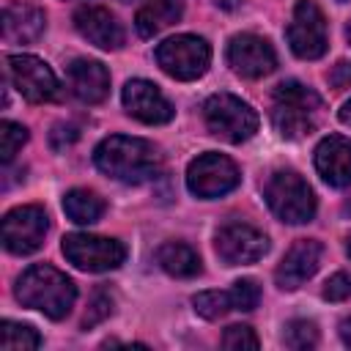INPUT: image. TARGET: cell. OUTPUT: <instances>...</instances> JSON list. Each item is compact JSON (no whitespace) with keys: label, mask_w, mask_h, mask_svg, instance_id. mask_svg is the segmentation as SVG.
<instances>
[{"label":"cell","mask_w":351,"mask_h":351,"mask_svg":"<svg viewBox=\"0 0 351 351\" xmlns=\"http://www.w3.org/2000/svg\"><path fill=\"white\" fill-rule=\"evenodd\" d=\"M241 181L239 176V167L222 156V154H200L197 159L189 162L186 167V186L192 195L203 197V200H211V197H222L228 195L230 189H236Z\"/></svg>","instance_id":"8"},{"label":"cell","mask_w":351,"mask_h":351,"mask_svg":"<svg viewBox=\"0 0 351 351\" xmlns=\"http://www.w3.org/2000/svg\"><path fill=\"white\" fill-rule=\"evenodd\" d=\"M340 337H343V343L351 348V318H346V321L340 324Z\"/></svg>","instance_id":"33"},{"label":"cell","mask_w":351,"mask_h":351,"mask_svg":"<svg viewBox=\"0 0 351 351\" xmlns=\"http://www.w3.org/2000/svg\"><path fill=\"white\" fill-rule=\"evenodd\" d=\"M66 82L69 90L85 104H99L110 93V71L99 60H88V58L71 60L66 69Z\"/></svg>","instance_id":"18"},{"label":"cell","mask_w":351,"mask_h":351,"mask_svg":"<svg viewBox=\"0 0 351 351\" xmlns=\"http://www.w3.org/2000/svg\"><path fill=\"white\" fill-rule=\"evenodd\" d=\"M47 16L30 3H8L3 11V38L11 44H33L41 38Z\"/></svg>","instance_id":"19"},{"label":"cell","mask_w":351,"mask_h":351,"mask_svg":"<svg viewBox=\"0 0 351 351\" xmlns=\"http://www.w3.org/2000/svg\"><path fill=\"white\" fill-rule=\"evenodd\" d=\"M346 38H348V44H351V22L346 25Z\"/></svg>","instance_id":"36"},{"label":"cell","mask_w":351,"mask_h":351,"mask_svg":"<svg viewBox=\"0 0 351 351\" xmlns=\"http://www.w3.org/2000/svg\"><path fill=\"white\" fill-rule=\"evenodd\" d=\"M214 3H217L222 11H236V8L241 5V0H214Z\"/></svg>","instance_id":"34"},{"label":"cell","mask_w":351,"mask_h":351,"mask_svg":"<svg viewBox=\"0 0 351 351\" xmlns=\"http://www.w3.org/2000/svg\"><path fill=\"white\" fill-rule=\"evenodd\" d=\"M41 337L33 326L27 324H16V321H3L0 324V348L5 351H30L38 348Z\"/></svg>","instance_id":"23"},{"label":"cell","mask_w":351,"mask_h":351,"mask_svg":"<svg viewBox=\"0 0 351 351\" xmlns=\"http://www.w3.org/2000/svg\"><path fill=\"white\" fill-rule=\"evenodd\" d=\"M315 170L329 186H351V137H324L315 148Z\"/></svg>","instance_id":"17"},{"label":"cell","mask_w":351,"mask_h":351,"mask_svg":"<svg viewBox=\"0 0 351 351\" xmlns=\"http://www.w3.org/2000/svg\"><path fill=\"white\" fill-rule=\"evenodd\" d=\"M228 63L239 77L261 80L277 69V52L263 36L236 33L228 41Z\"/></svg>","instance_id":"13"},{"label":"cell","mask_w":351,"mask_h":351,"mask_svg":"<svg viewBox=\"0 0 351 351\" xmlns=\"http://www.w3.org/2000/svg\"><path fill=\"white\" fill-rule=\"evenodd\" d=\"M5 71L14 88L22 93V99L33 104L55 101L60 96V82L55 71L36 55H8L5 58Z\"/></svg>","instance_id":"7"},{"label":"cell","mask_w":351,"mask_h":351,"mask_svg":"<svg viewBox=\"0 0 351 351\" xmlns=\"http://www.w3.org/2000/svg\"><path fill=\"white\" fill-rule=\"evenodd\" d=\"M206 126L225 143H244L258 132V112L233 93H214L203 104Z\"/></svg>","instance_id":"5"},{"label":"cell","mask_w":351,"mask_h":351,"mask_svg":"<svg viewBox=\"0 0 351 351\" xmlns=\"http://www.w3.org/2000/svg\"><path fill=\"white\" fill-rule=\"evenodd\" d=\"M230 302H233V310H244V313L255 310L258 302H261V285L255 280H250V277L236 280L230 285Z\"/></svg>","instance_id":"27"},{"label":"cell","mask_w":351,"mask_h":351,"mask_svg":"<svg viewBox=\"0 0 351 351\" xmlns=\"http://www.w3.org/2000/svg\"><path fill=\"white\" fill-rule=\"evenodd\" d=\"M222 346L225 348H233V351H241V348H258V337L250 326H241V324H233L225 329L222 335Z\"/></svg>","instance_id":"29"},{"label":"cell","mask_w":351,"mask_h":351,"mask_svg":"<svg viewBox=\"0 0 351 351\" xmlns=\"http://www.w3.org/2000/svg\"><path fill=\"white\" fill-rule=\"evenodd\" d=\"M49 219L41 206H19L3 217V247L14 255H30L41 247Z\"/></svg>","instance_id":"11"},{"label":"cell","mask_w":351,"mask_h":351,"mask_svg":"<svg viewBox=\"0 0 351 351\" xmlns=\"http://www.w3.org/2000/svg\"><path fill=\"white\" fill-rule=\"evenodd\" d=\"M110 313H112V296H110L104 288H99V291L93 293V299H90V307H88V313H85V318H82V326L90 329V326L101 324Z\"/></svg>","instance_id":"28"},{"label":"cell","mask_w":351,"mask_h":351,"mask_svg":"<svg viewBox=\"0 0 351 351\" xmlns=\"http://www.w3.org/2000/svg\"><path fill=\"white\" fill-rule=\"evenodd\" d=\"M321 258H324V247L321 241L315 239H299L288 252L285 258L280 261L277 271H274V280L282 291H296L299 285H304L321 266Z\"/></svg>","instance_id":"14"},{"label":"cell","mask_w":351,"mask_h":351,"mask_svg":"<svg viewBox=\"0 0 351 351\" xmlns=\"http://www.w3.org/2000/svg\"><path fill=\"white\" fill-rule=\"evenodd\" d=\"M181 14H184V0H148L134 16V27L143 38H151L165 27H170L173 22H178Z\"/></svg>","instance_id":"20"},{"label":"cell","mask_w":351,"mask_h":351,"mask_svg":"<svg viewBox=\"0 0 351 351\" xmlns=\"http://www.w3.org/2000/svg\"><path fill=\"white\" fill-rule=\"evenodd\" d=\"M282 343L288 348H296V351H304V348H313L318 343V329L313 321L307 318H293L285 324V332H282Z\"/></svg>","instance_id":"25"},{"label":"cell","mask_w":351,"mask_h":351,"mask_svg":"<svg viewBox=\"0 0 351 351\" xmlns=\"http://www.w3.org/2000/svg\"><path fill=\"white\" fill-rule=\"evenodd\" d=\"M346 250H348V258H351V236H348V247Z\"/></svg>","instance_id":"37"},{"label":"cell","mask_w":351,"mask_h":351,"mask_svg":"<svg viewBox=\"0 0 351 351\" xmlns=\"http://www.w3.org/2000/svg\"><path fill=\"white\" fill-rule=\"evenodd\" d=\"M263 197L271 214L288 225H302L315 217V195L307 181L293 170H277L263 186Z\"/></svg>","instance_id":"4"},{"label":"cell","mask_w":351,"mask_h":351,"mask_svg":"<svg viewBox=\"0 0 351 351\" xmlns=\"http://www.w3.org/2000/svg\"><path fill=\"white\" fill-rule=\"evenodd\" d=\"M77 137H80V132H77L74 123H58V126L52 129V134H49V143H52L55 151H63V148L71 145Z\"/></svg>","instance_id":"31"},{"label":"cell","mask_w":351,"mask_h":351,"mask_svg":"<svg viewBox=\"0 0 351 351\" xmlns=\"http://www.w3.org/2000/svg\"><path fill=\"white\" fill-rule=\"evenodd\" d=\"M156 63L173 80H197V77H203L208 71L211 47L200 36L181 33V36L165 38L156 47Z\"/></svg>","instance_id":"6"},{"label":"cell","mask_w":351,"mask_h":351,"mask_svg":"<svg viewBox=\"0 0 351 351\" xmlns=\"http://www.w3.org/2000/svg\"><path fill=\"white\" fill-rule=\"evenodd\" d=\"M74 27H77V33L85 41H90L99 49L112 52V49H121L123 47V27H121V22L107 8L82 5L74 14Z\"/></svg>","instance_id":"16"},{"label":"cell","mask_w":351,"mask_h":351,"mask_svg":"<svg viewBox=\"0 0 351 351\" xmlns=\"http://www.w3.org/2000/svg\"><path fill=\"white\" fill-rule=\"evenodd\" d=\"M195 304V313L208 318V321H217L222 318L228 310H233V302H230V291H203L192 299Z\"/></svg>","instance_id":"24"},{"label":"cell","mask_w":351,"mask_h":351,"mask_svg":"<svg viewBox=\"0 0 351 351\" xmlns=\"http://www.w3.org/2000/svg\"><path fill=\"white\" fill-rule=\"evenodd\" d=\"M123 107L132 118L143 121V123H167L173 118V107L165 99V93L148 82V80H129L123 85Z\"/></svg>","instance_id":"15"},{"label":"cell","mask_w":351,"mask_h":351,"mask_svg":"<svg viewBox=\"0 0 351 351\" xmlns=\"http://www.w3.org/2000/svg\"><path fill=\"white\" fill-rule=\"evenodd\" d=\"M63 255L82 271H112L123 263L126 247L115 239L90 236V233H69L63 239Z\"/></svg>","instance_id":"9"},{"label":"cell","mask_w":351,"mask_h":351,"mask_svg":"<svg viewBox=\"0 0 351 351\" xmlns=\"http://www.w3.org/2000/svg\"><path fill=\"white\" fill-rule=\"evenodd\" d=\"M126 3H129V0H126Z\"/></svg>","instance_id":"38"},{"label":"cell","mask_w":351,"mask_h":351,"mask_svg":"<svg viewBox=\"0 0 351 351\" xmlns=\"http://www.w3.org/2000/svg\"><path fill=\"white\" fill-rule=\"evenodd\" d=\"M63 211L77 225H93L104 214V200L90 189H71L63 195Z\"/></svg>","instance_id":"22"},{"label":"cell","mask_w":351,"mask_h":351,"mask_svg":"<svg viewBox=\"0 0 351 351\" xmlns=\"http://www.w3.org/2000/svg\"><path fill=\"white\" fill-rule=\"evenodd\" d=\"M156 263L173 274V277H195L200 274V258L189 244L181 241H167L156 250Z\"/></svg>","instance_id":"21"},{"label":"cell","mask_w":351,"mask_h":351,"mask_svg":"<svg viewBox=\"0 0 351 351\" xmlns=\"http://www.w3.org/2000/svg\"><path fill=\"white\" fill-rule=\"evenodd\" d=\"M348 296H351V277L343 274V271L332 274L326 280V285H324V299H329V302H346Z\"/></svg>","instance_id":"30"},{"label":"cell","mask_w":351,"mask_h":351,"mask_svg":"<svg viewBox=\"0 0 351 351\" xmlns=\"http://www.w3.org/2000/svg\"><path fill=\"white\" fill-rule=\"evenodd\" d=\"M214 250L219 255L222 263L228 266H244V263H255L269 252V239L247 225V222H228L217 230L214 236Z\"/></svg>","instance_id":"12"},{"label":"cell","mask_w":351,"mask_h":351,"mask_svg":"<svg viewBox=\"0 0 351 351\" xmlns=\"http://www.w3.org/2000/svg\"><path fill=\"white\" fill-rule=\"evenodd\" d=\"M321 118H324V101L313 88H307L296 80H285L274 88L271 123L280 132V137L302 140L318 129Z\"/></svg>","instance_id":"2"},{"label":"cell","mask_w":351,"mask_h":351,"mask_svg":"<svg viewBox=\"0 0 351 351\" xmlns=\"http://www.w3.org/2000/svg\"><path fill=\"white\" fill-rule=\"evenodd\" d=\"M291 52L302 60H315L326 52V19L313 0H296L293 19L285 30Z\"/></svg>","instance_id":"10"},{"label":"cell","mask_w":351,"mask_h":351,"mask_svg":"<svg viewBox=\"0 0 351 351\" xmlns=\"http://www.w3.org/2000/svg\"><path fill=\"white\" fill-rule=\"evenodd\" d=\"M27 143V129L22 123H14V121H3L0 123V159L8 165L16 151Z\"/></svg>","instance_id":"26"},{"label":"cell","mask_w":351,"mask_h":351,"mask_svg":"<svg viewBox=\"0 0 351 351\" xmlns=\"http://www.w3.org/2000/svg\"><path fill=\"white\" fill-rule=\"evenodd\" d=\"M329 85L332 88H337V90H343V88H351V63L348 60H340L329 74Z\"/></svg>","instance_id":"32"},{"label":"cell","mask_w":351,"mask_h":351,"mask_svg":"<svg viewBox=\"0 0 351 351\" xmlns=\"http://www.w3.org/2000/svg\"><path fill=\"white\" fill-rule=\"evenodd\" d=\"M16 299L30 310L44 313L47 318L60 321L71 313V304L77 299V285L71 282V277H66L55 266L36 263L19 274Z\"/></svg>","instance_id":"3"},{"label":"cell","mask_w":351,"mask_h":351,"mask_svg":"<svg viewBox=\"0 0 351 351\" xmlns=\"http://www.w3.org/2000/svg\"><path fill=\"white\" fill-rule=\"evenodd\" d=\"M96 167L123 184H143L154 178L162 167V154L154 143L143 137H126V134H110L104 137L93 151Z\"/></svg>","instance_id":"1"},{"label":"cell","mask_w":351,"mask_h":351,"mask_svg":"<svg viewBox=\"0 0 351 351\" xmlns=\"http://www.w3.org/2000/svg\"><path fill=\"white\" fill-rule=\"evenodd\" d=\"M340 121H343L346 126H351V101L343 104V110H340Z\"/></svg>","instance_id":"35"}]
</instances>
